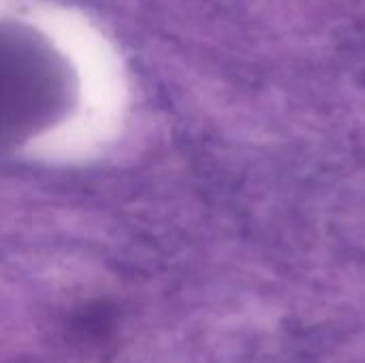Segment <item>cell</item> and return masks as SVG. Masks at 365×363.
I'll return each instance as SVG.
<instances>
[{
    "label": "cell",
    "instance_id": "1",
    "mask_svg": "<svg viewBox=\"0 0 365 363\" xmlns=\"http://www.w3.org/2000/svg\"><path fill=\"white\" fill-rule=\"evenodd\" d=\"M66 75L32 34L0 28V141L45 128L64 107Z\"/></svg>",
    "mask_w": 365,
    "mask_h": 363
},
{
    "label": "cell",
    "instance_id": "2",
    "mask_svg": "<svg viewBox=\"0 0 365 363\" xmlns=\"http://www.w3.org/2000/svg\"><path fill=\"white\" fill-rule=\"evenodd\" d=\"M111 325H113L111 312L98 306V308H88L86 312H81L75 327H79L86 336L94 338V336H103V332Z\"/></svg>",
    "mask_w": 365,
    "mask_h": 363
}]
</instances>
